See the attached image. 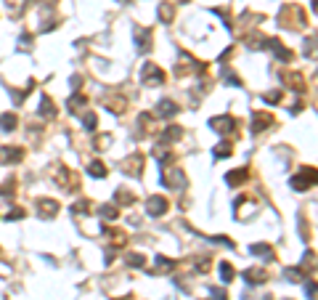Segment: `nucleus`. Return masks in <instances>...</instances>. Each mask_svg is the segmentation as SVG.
<instances>
[{
  "label": "nucleus",
  "mask_w": 318,
  "mask_h": 300,
  "mask_svg": "<svg viewBox=\"0 0 318 300\" xmlns=\"http://www.w3.org/2000/svg\"><path fill=\"white\" fill-rule=\"evenodd\" d=\"M278 21H281V27H302L305 24V11L300 8V5L289 3V5H284L281 8Z\"/></svg>",
  "instance_id": "f257e3e1"
},
{
  "label": "nucleus",
  "mask_w": 318,
  "mask_h": 300,
  "mask_svg": "<svg viewBox=\"0 0 318 300\" xmlns=\"http://www.w3.org/2000/svg\"><path fill=\"white\" fill-rule=\"evenodd\" d=\"M289 186H292L294 191H308L310 186H316V170L313 167H300V170L289 178Z\"/></svg>",
  "instance_id": "f03ea898"
},
{
  "label": "nucleus",
  "mask_w": 318,
  "mask_h": 300,
  "mask_svg": "<svg viewBox=\"0 0 318 300\" xmlns=\"http://www.w3.org/2000/svg\"><path fill=\"white\" fill-rule=\"evenodd\" d=\"M141 83H143L146 88L162 85V83H164V72L159 69L157 64H143V67H141Z\"/></svg>",
  "instance_id": "7ed1b4c3"
},
{
  "label": "nucleus",
  "mask_w": 318,
  "mask_h": 300,
  "mask_svg": "<svg viewBox=\"0 0 318 300\" xmlns=\"http://www.w3.org/2000/svg\"><path fill=\"white\" fill-rule=\"evenodd\" d=\"M53 181H56V186H59V189H64V191H72V189H77V175L69 170V167H64L61 165L59 170L53 173Z\"/></svg>",
  "instance_id": "20e7f679"
},
{
  "label": "nucleus",
  "mask_w": 318,
  "mask_h": 300,
  "mask_svg": "<svg viewBox=\"0 0 318 300\" xmlns=\"http://www.w3.org/2000/svg\"><path fill=\"white\" fill-rule=\"evenodd\" d=\"M119 170H122L125 175H141L143 173V154H138V151H135V154H130L127 160H122L119 162Z\"/></svg>",
  "instance_id": "39448f33"
},
{
  "label": "nucleus",
  "mask_w": 318,
  "mask_h": 300,
  "mask_svg": "<svg viewBox=\"0 0 318 300\" xmlns=\"http://www.w3.org/2000/svg\"><path fill=\"white\" fill-rule=\"evenodd\" d=\"M207 125H209V130L225 135V133H234V130H236V120H234L231 115H220V117H212Z\"/></svg>",
  "instance_id": "423d86ee"
},
{
  "label": "nucleus",
  "mask_w": 318,
  "mask_h": 300,
  "mask_svg": "<svg viewBox=\"0 0 318 300\" xmlns=\"http://www.w3.org/2000/svg\"><path fill=\"white\" fill-rule=\"evenodd\" d=\"M159 186H164V189H186V175L180 170H167L159 175Z\"/></svg>",
  "instance_id": "0eeeda50"
},
{
  "label": "nucleus",
  "mask_w": 318,
  "mask_h": 300,
  "mask_svg": "<svg viewBox=\"0 0 318 300\" xmlns=\"http://www.w3.org/2000/svg\"><path fill=\"white\" fill-rule=\"evenodd\" d=\"M170 207V202L164 200L162 194H154L149 197V202H146V215H151V218H159V215H164Z\"/></svg>",
  "instance_id": "6e6552de"
},
{
  "label": "nucleus",
  "mask_w": 318,
  "mask_h": 300,
  "mask_svg": "<svg viewBox=\"0 0 318 300\" xmlns=\"http://www.w3.org/2000/svg\"><path fill=\"white\" fill-rule=\"evenodd\" d=\"M133 37H135V48H138V53H149L151 50V30L149 27H135Z\"/></svg>",
  "instance_id": "1a4fd4ad"
},
{
  "label": "nucleus",
  "mask_w": 318,
  "mask_h": 300,
  "mask_svg": "<svg viewBox=\"0 0 318 300\" xmlns=\"http://www.w3.org/2000/svg\"><path fill=\"white\" fill-rule=\"evenodd\" d=\"M24 160V149L21 146H3L0 149V162L3 165H19Z\"/></svg>",
  "instance_id": "9d476101"
},
{
  "label": "nucleus",
  "mask_w": 318,
  "mask_h": 300,
  "mask_svg": "<svg viewBox=\"0 0 318 300\" xmlns=\"http://www.w3.org/2000/svg\"><path fill=\"white\" fill-rule=\"evenodd\" d=\"M59 213V202L50 200V197H40L37 200V215L40 218H53Z\"/></svg>",
  "instance_id": "9b49d317"
},
{
  "label": "nucleus",
  "mask_w": 318,
  "mask_h": 300,
  "mask_svg": "<svg viewBox=\"0 0 318 300\" xmlns=\"http://www.w3.org/2000/svg\"><path fill=\"white\" fill-rule=\"evenodd\" d=\"M104 106L111 112V115H122V112H125V106H127V101H125V96L106 93V99H104Z\"/></svg>",
  "instance_id": "f8f14e48"
},
{
  "label": "nucleus",
  "mask_w": 318,
  "mask_h": 300,
  "mask_svg": "<svg viewBox=\"0 0 318 300\" xmlns=\"http://www.w3.org/2000/svg\"><path fill=\"white\" fill-rule=\"evenodd\" d=\"M180 112V106L175 104L173 99H162L157 104V117H164V120H170V117H175Z\"/></svg>",
  "instance_id": "ddd939ff"
},
{
  "label": "nucleus",
  "mask_w": 318,
  "mask_h": 300,
  "mask_svg": "<svg viewBox=\"0 0 318 300\" xmlns=\"http://www.w3.org/2000/svg\"><path fill=\"white\" fill-rule=\"evenodd\" d=\"M180 135H183V128H178V125H170V128H164L162 133H159V144H157V146L175 144V141H180Z\"/></svg>",
  "instance_id": "4468645a"
},
{
  "label": "nucleus",
  "mask_w": 318,
  "mask_h": 300,
  "mask_svg": "<svg viewBox=\"0 0 318 300\" xmlns=\"http://www.w3.org/2000/svg\"><path fill=\"white\" fill-rule=\"evenodd\" d=\"M37 115L45 117V120H53L56 117V104L50 101V96H40V106H37Z\"/></svg>",
  "instance_id": "2eb2a0df"
},
{
  "label": "nucleus",
  "mask_w": 318,
  "mask_h": 300,
  "mask_svg": "<svg viewBox=\"0 0 318 300\" xmlns=\"http://www.w3.org/2000/svg\"><path fill=\"white\" fill-rule=\"evenodd\" d=\"M270 122H273V117H270L268 112H254V120H252V128H249V130L257 135V133H263V130L270 125Z\"/></svg>",
  "instance_id": "dca6fc26"
},
{
  "label": "nucleus",
  "mask_w": 318,
  "mask_h": 300,
  "mask_svg": "<svg viewBox=\"0 0 318 300\" xmlns=\"http://www.w3.org/2000/svg\"><path fill=\"white\" fill-rule=\"evenodd\" d=\"M244 282L247 284H265L268 282V274H265V268H247L244 271Z\"/></svg>",
  "instance_id": "f3484780"
},
{
  "label": "nucleus",
  "mask_w": 318,
  "mask_h": 300,
  "mask_svg": "<svg viewBox=\"0 0 318 300\" xmlns=\"http://www.w3.org/2000/svg\"><path fill=\"white\" fill-rule=\"evenodd\" d=\"M284 83H286V88H292V90H297V93H302L305 88V77L302 75H297V72H284Z\"/></svg>",
  "instance_id": "a211bd4d"
},
{
  "label": "nucleus",
  "mask_w": 318,
  "mask_h": 300,
  "mask_svg": "<svg viewBox=\"0 0 318 300\" xmlns=\"http://www.w3.org/2000/svg\"><path fill=\"white\" fill-rule=\"evenodd\" d=\"M265 43H268V48L276 53V59H278V61H284V64H286V61H292V50L284 48V45L276 40V37H270V40H265Z\"/></svg>",
  "instance_id": "6ab92c4d"
},
{
  "label": "nucleus",
  "mask_w": 318,
  "mask_h": 300,
  "mask_svg": "<svg viewBox=\"0 0 318 300\" xmlns=\"http://www.w3.org/2000/svg\"><path fill=\"white\" fill-rule=\"evenodd\" d=\"M249 252L252 255H260L263 260H276V252L270 245H265V242H257V245H249Z\"/></svg>",
  "instance_id": "aec40b11"
},
{
  "label": "nucleus",
  "mask_w": 318,
  "mask_h": 300,
  "mask_svg": "<svg viewBox=\"0 0 318 300\" xmlns=\"http://www.w3.org/2000/svg\"><path fill=\"white\" fill-rule=\"evenodd\" d=\"M244 181H247V170H244V167H236V170H228V173H225V183H228L231 189L241 186Z\"/></svg>",
  "instance_id": "412c9836"
},
{
  "label": "nucleus",
  "mask_w": 318,
  "mask_h": 300,
  "mask_svg": "<svg viewBox=\"0 0 318 300\" xmlns=\"http://www.w3.org/2000/svg\"><path fill=\"white\" fill-rule=\"evenodd\" d=\"M5 5H8V14L14 16V19H19V16L27 11V5H30V0H5Z\"/></svg>",
  "instance_id": "4be33fe9"
},
{
  "label": "nucleus",
  "mask_w": 318,
  "mask_h": 300,
  "mask_svg": "<svg viewBox=\"0 0 318 300\" xmlns=\"http://www.w3.org/2000/svg\"><path fill=\"white\" fill-rule=\"evenodd\" d=\"M133 202H135V197H133V191H127V189H117L114 191V202H111V205H125V207H127V205H133Z\"/></svg>",
  "instance_id": "5701e85b"
},
{
  "label": "nucleus",
  "mask_w": 318,
  "mask_h": 300,
  "mask_svg": "<svg viewBox=\"0 0 318 300\" xmlns=\"http://www.w3.org/2000/svg\"><path fill=\"white\" fill-rule=\"evenodd\" d=\"M19 125V120H16V115H11V112H5V115H0V130L3 133H11V130H16Z\"/></svg>",
  "instance_id": "b1692460"
},
{
  "label": "nucleus",
  "mask_w": 318,
  "mask_h": 300,
  "mask_svg": "<svg viewBox=\"0 0 318 300\" xmlns=\"http://www.w3.org/2000/svg\"><path fill=\"white\" fill-rule=\"evenodd\" d=\"M231 149H234V146H231V141H220V144L212 149V157H215V160H225V157L234 154Z\"/></svg>",
  "instance_id": "393cba45"
},
{
  "label": "nucleus",
  "mask_w": 318,
  "mask_h": 300,
  "mask_svg": "<svg viewBox=\"0 0 318 300\" xmlns=\"http://www.w3.org/2000/svg\"><path fill=\"white\" fill-rule=\"evenodd\" d=\"M159 19H162L164 24H173V19H175V5H173V3H159Z\"/></svg>",
  "instance_id": "a878e982"
},
{
  "label": "nucleus",
  "mask_w": 318,
  "mask_h": 300,
  "mask_svg": "<svg viewBox=\"0 0 318 300\" xmlns=\"http://www.w3.org/2000/svg\"><path fill=\"white\" fill-rule=\"evenodd\" d=\"M154 160L164 167L167 162H173V151H167V146H154Z\"/></svg>",
  "instance_id": "bb28decb"
},
{
  "label": "nucleus",
  "mask_w": 318,
  "mask_h": 300,
  "mask_svg": "<svg viewBox=\"0 0 318 300\" xmlns=\"http://www.w3.org/2000/svg\"><path fill=\"white\" fill-rule=\"evenodd\" d=\"M218 271H220V279L228 284V282H234V276H236V271H234V266L228 263V260H223V263L218 266Z\"/></svg>",
  "instance_id": "cd10ccee"
},
{
  "label": "nucleus",
  "mask_w": 318,
  "mask_h": 300,
  "mask_svg": "<svg viewBox=\"0 0 318 300\" xmlns=\"http://www.w3.org/2000/svg\"><path fill=\"white\" fill-rule=\"evenodd\" d=\"M98 215H101L104 220H117V218H119V207H117V205H101V207H98Z\"/></svg>",
  "instance_id": "c85d7f7f"
},
{
  "label": "nucleus",
  "mask_w": 318,
  "mask_h": 300,
  "mask_svg": "<svg viewBox=\"0 0 318 300\" xmlns=\"http://www.w3.org/2000/svg\"><path fill=\"white\" fill-rule=\"evenodd\" d=\"M88 173L93 175V178H106V165H104L101 160H93V162L88 165Z\"/></svg>",
  "instance_id": "c756f323"
},
{
  "label": "nucleus",
  "mask_w": 318,
  "mask_h": 300,
  "mask_svg": "<svg viewBox=\"0 0 318 300\" xmlns=\"http://www.w3.org/2000/svg\"><path fill=\"white\" fill-rule=\"evenodd\" d=\"M82 128L88 130V133H93V130L98 128V117H95V112H85L82 115Z\"/></svg>",
  "instance_id": "7c9ffc66"
},
{
  "label": "nucleus",
  "mask_w": 318,
  "mask_h": 300,
  "mask_svg": "<svg viewBox=\"0 0 318 300\" xmlns=\"http://www.w3.org/2000/svg\"><path fill=\"white\" fill-rule=\"evenodd\" d=\"M138 122L146 128L143 133H154V130H157V122H154V117H151L149 112H143V115H138Z\"/></svg>",
  "instance_id": "2f4dec72"
},
{
  "label": "nucleus",
  "mask_w": 318,
  "mask_h": 300,
  "mask_svg": "<svg viewBox=\"0 0 318 300\" xmlns=\"http://www.w3.org/2000/svg\"><path fill=\"white\" fill-rule=\"evenodd\" d=\"M127 266H130V268H143L146 258L141 255V252H130V255H127Z\"/></svg>",
  "instance_id": "473e14b6"
},
{
  "label": "nucleus",
  "mask_w": 318,
  "mask_h": 300,
  "mask_svg": "<svg viewBox=\"0 0 318 300\" xmlns=\"http://www.w3.org/2000/svg\"><path fill=\"white\" fill-rule=\"evenodd\" d=\"M223 80L228 83L231 88H241V80H238L234 72H231V67H223Z\"/></svg>",
  "instance_id": "72a5a7b5"
},
{
  "label": "nucleus",
  "mask_w": 318,
  "mask_h": 300,
  "mask_svg": "<svg viewBox=\"0 0 318 300\" xmlns=\"http://www.w3.org/2000/svg\"><path fill=\"white\" fill-rule=\"evenodd\" d=\"M175 266H178L175 260H170V258H164V255H157V268L159 271H173Z\"/></svg>",
  "instance_id": "f704fd0d"
},
{
  "label": "nucleus",
  "mask_w": 318,
  "mask_h": 300,
  "mask_svg": "<svg viewBox=\"0 0 318 300\" xmlns=\"http://www.w3.org/2000/svg\"><path fill=\"white\" fill-rule=\"evenodd\" d=\"M90 210V202L88 200H77L75 205H72V215H85Z\"/></svg>",
  "instance_id": "c9c22d12"
},
{
  "label": "nucleus",
  "mask_w": 318,
  "mask_h": 300,
  "mask_svg": "<svg viewBox=\"0 0 318 300\" xmlns=\"http://www.w3.org/2000/svg\"><path fill=\"white\" fill-rule=\"evenodd\" d=\"M85 104H88V99H85V96H82V93H75V96H72V99H69V101H66V106H69V109H72V112H75V109H77V106H85Z\"/></svg>",
  "instance_id": "e433bc0d"
},
{
  "label": "nucleus",
  "mask_w": 318,
  "mask_h": 300,
  "mask_svg": "<svg viewBox=\"0 0 318 300\" xmlns=\"http://www.w3.org/2000/svg\"><path fill=\"white\" fill-rule=\"evenodd\" d=\"M284 276H286L289 282H300V279H305L302 268H286V271H284Z\"/></svg>",
  "instance_id": "4c0bfd02"
},
{
  "label": "nucleus",
  "mask_w": 318,
  "mask_h": 300,
  "mask_svg": "<svg viewBox=\"0 0 318 300\" xmlns=\"http://www.w3.org/2000/svg\"><path fill=\"white\" fill-rule=\"evenodd\" d=\"M281 96H284V90H270V93L263 96V101H265V104H278V101H281Z\"/></svg>",
  "instance_id": "58836bf2"
},
{
  "label": "nucleus",
  "mask_w": 318,
  "mask_h": 300,
  "mask_svg": "<svg viewBox=\"0 0 318 300\" xmlns=\"http://www.w3.org/2000/svg\"><path fill=\"white\" fill-rule=\"evenodd\" d=\"M32 43H35V37H32L30 32H24V35L19 37V48H21V50H30V48H32Z\"/></svg>",
  "instance_id": "ea45409f"
},
{
  "label": "nucleus",
  "mask_w": 318,
  "mask_h": 300,
  "mask_svg": "<svg viewBox=\"0 0 318 300\" xmlns=\"http://www.w3.org/2000/svg\"><path fill=\"white\" fill-rule=\"evenodd\" d=\"M24 215H27V213L21 210V207H11V210L5 213V220H21Z\"/></svg>",
  "instance_id": "a19ab883"
},
{
  "label": "nucleus",
  "mask_w": 318,
  "mask_h": 300,
  "mask_svg": "<svg viewBox=\"0 0 318 300\" xmlns=\"http://www.w3.org/2000/svg\"><path fill=\"white\" fill-rule=\"evenodd\" d=\"M209 295H212L215 300H228V295H225V290H218V287H209Z\"/></svg>",
  "instance_id": "79ce46f5"
},
{
  "label": "nucleus",
  "mask_w": 318,
  "mask_h": 300,
  "mask_svg": "<svg viewBox=\"0 0 318 300\" xmlns=\"http://www.w3.org/2000/svg\"><path fill=\"white\" fill-rule=\"evenodd\" d=\"M8 191L14 194V181H5V183L0 186V197H8Z\"/></svg>",
  "instance_id": "37998d69"
},
{
  "label": "nucleus",
  "mask_w": 318,
  "mask_h": 300,
  "mask_svg": "<svg viewBox=\"0 0 318 300\" xmlns=\"http://www.w3.org/2000/svg\"><path fill=\"white\" fill-rule=\"evenodd\" d=\"M305 295H308V300L316 298V284H313V282H308V287H305Z\"/></svg>",
  "instance_id": "c03bdc74"
}]
</instances>
